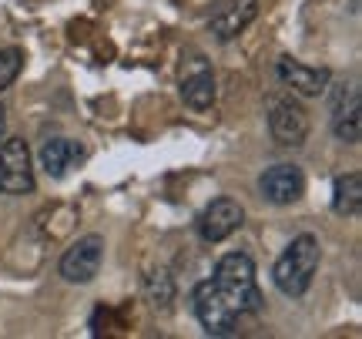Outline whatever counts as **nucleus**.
Here are the masks:
<instances>
[{
    "label": "nucleus",
    "instance_id": "6",
    "mask_svg": "<svg viewBox=\"0 0 362 339\" xmlns=\"http://www.w3.org/2000/svg\"><path fill=\"white\" fill-rule=\"evenodd\" d=\"M101 262H104V239L101 235H84L61 255V275L67 282L84 286V282H90L94 275L101 272Z\"/></svg>",
    "mask_w": 362,
    "mask_h": 339
},
{
    "label": "nucleus",
    "instance_id": "1",
    "mask_svg": "<svg viewBox=\"0 0 362 339\" xmlns=\"http://www.w3.org/2000/svg\"><path fill=\"white\" fill-rule=\"evenodd\" d=\"M211 282L221 292V299L228 302L238 316L259 313L262 309V292H259V282H255V262L248 255H242V252L221 255Z\"/></svg>",
    "mask_w": 362,
    "mask_h": 339
},
{
    "label": "nucleus",
    "instance_id": "4",
    "mask_svg": "<svg viewBox=\"0 0 362 339\" xmlns=\"http://www.w3.org/2000/svg\"><path fill=\"white\" fill-rule=\"evenodd\" d=\"M192 306H194V316H198V323L205 326L208 336H228V333H235L238 319H242L228 302L221 299V292L215 289L211 279H205V282L194 286Z\"/></svg>",
    "mask_w": 362,
    "mask_h": 339
},
{
    "label": "nucleus",
    "instance_id": "3",
    "mask_svg": "<svg viewBox=\"0 0 362 339\" xmlns=\"http://www.w3.org/2000/svg\"><path fill=\"white\" fill-rule=\"evenodd\" d=\"M269 131L282 148H302L305 138H309V115H305V108L298 101H292V98H285V94L269 98Z\"/></svg>",
    "mask_w": 362,
    "mask_h": 339
},
{
    "label": "nucleus",
    "instance_id": "8",
    "mask_svg": "<svg viewBox=\"0 0 362 339\" xmlns=\"http://www.w3.org/2000/svg\"><path fill=\"white\" fill-rule=\"evenodd\" d=\"M259 192L272 205H292V202H298L302 192H305V175H302V168H296V165L265 168V175L259 178Z\"/></svg>",
    "mask_w": 362,
    "mask_h": 339
},
{
    "label": "nucleus",
    "instance_id": "5",
    "mask_svg": "<svg viewBox=\"0 0 362 339\" xmlns=\"http://www.w3.org/2000/svg\"><path fill=\"white\" fill-rule=\"evenodd\" d=\"M0 192L4 195H27L34 192V168L30 151L21 138L0 142Z\"/></svg>",
    "mask_w": 362,
    "mask_h": 339
},
{
    "label": "nucleus",
    "instance_id": "10",
    "mask_svg": "<svg viewBox=\"0 0 362 339\" xmlns=\"http://www.w3.org/2000/svg\"><path fill=\"white\" fill-rule=\"evenodd\" d=\"M275 71H279V81H282L285 88L305 94V98H319L329 88V81H332L329 67H309V64H302V61H296V57H282Z\"/></svg>",
    "mask_w": 362,
    "mask_h": 339
},
{
    "label": "nucleus",
    "instance_id": "17",
    "mask_svg": "<svg viewBox=\"0 0 362 339\" xmlns=\"http://www.w3.org/2000/svg\"><path fill=\"white\" fill-rule=\"evenodd\" d=\"M4 134H7V111L0 108V142H4Z\"/></svg>",
    "mask_w": 362,
    "mask_h": 339
},
{
    "label": "nucleus",
    "instance_id": "9",
    "mask_svg": "<svg viewBox=\"0 0 362 339\" xmlns=\"http://www.w3.org/2000/svg\"><path fill=\"white\" fill-rule=\"evenodd\" d=\"M332 131L342 144H359L362 138V105H359V88L356 84H342L332 101Z\"/></svg>",
    "mask_w": 362,
    "mask_h": 339
},
{
    "label": "nucleus",
    "instance_id": "2",
    "mask_svg": "<svg viewBox=\"0 0 362 339\" xmlns=\"http://www.w3.org/2000/svg\"><path fill=\"white\" fill-rule=\"evenodd\" d=\"M315 269H319V242H315L312 235H298V239H292V246L282 252V259L275 262L272 279H275L279 292L298 299V296H305V289L312 286Z\"/></svg>",
    "mask_w": 362,
    "mask_h": 339
},
{
    "label": "nucleus",
    "instance_id": "15",
    "mask_svg": "<svg viewBox=\"0 0 362 339\" xmlns=\"http://www.w3.org/2000/svg\"><path fill=\"white\" fill-rule=\"evenodd\" d=\"M21 67H24V54L17 51V47H4L0 51V91L11 88L13 81H17Z\"/></svg>",
    "mask_w": 362,
    "mask_h": 339
},
{
    "label": "nucleus",
    "instance_id": "12",
    "mask_svg": "<svg viewBox=\"0 0 362 339\" xmlns=\"http://www.w3.org/2000/svg\"><path fill=\"white\" fill-rule=\"evenodd\" d=\"M78 158H81V148L74 142L51 138V142H44V148H40V168L47 171L51 178H61L71 168V161H78Z\"/></svg>",
    "mask_w": 362,
    "mask_h": 339
},
{
    "label": "nucleus",
    "instance_id": "11",
    "mask_svg": "<svg viewBox=\"0 0 362 339\" xmlns=\"http://www.w3.org/2000/svg\"><path fill=\"white\" fill-rule=\"evenodd\" d=\"M255 17H259V0H225L215 7L208 27L218 40H235Z\"/></svg>",
    "mask_w": 362,
    "mask_h": 339
},
{
    "label": "nucleus",
    "instance_id": "13",
    "mask_svg": "<svg viewBox=\"0 0 362 339\" xmlns=\"http://www.w3.org/2000/svg\"><path fill=\"white\" fill-rule=\"evenodd\" d=\"M362 209V175L359 171H349L336 178V188H332V212L336 215H359Z\"/></svg>",
    "mask_w": 362,
    "mask_h": 339
},
{
    "label": "nucleus",
    "instance_id": "16",
    "mask_svg": "<svg viewBox=\"0 0 362 339\" xmlns=\"http://www.w3.org/2000/svg\"><path fill=\"white\" fill-rule=\"evenodd\" d=\"M144 286H148V296H151V306H161V309H168L171 302V279L165 272H155L144 279Z\"/></svg>",
    "mask_w": 362,
    "mask_h": 339
},
{
    "label": "nucleus",
    "instance_id": "7",
    "mask_svg": "<svg viewBox=\"0 0 362 339\" xmlns=\"http://www.w3.org/2000/svg\"><path fill=\"white\" fill-rule=\"evenodd\" d=\"M245 222V209L235 198H215L205 212L198 215V235L205 242H225L228 235H235Z\"/></svg>",
    "mask_w": 362,
    "mask_h": 339
},
{
    "label": "nucleus",
    "instance_id": "14",
    "mask_svg": "<svg viewBox=\"0 0 362 339\" xmlns=\"http://www.w3.org/2000/svg\"><path fill=\"white\" fill-rule=\"evenodd\" d=\"M181 98H185V105L194 108V111L211 108V101H215V78H211V71H198L192 78H185Z\"/></svg>",
    "mask_w": 362,
    "mask_h": 339
}]
</instances>
